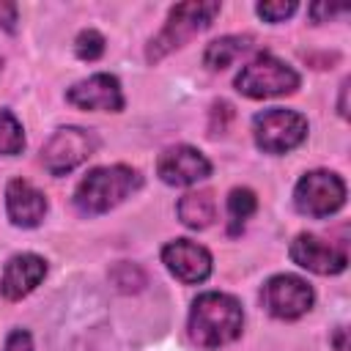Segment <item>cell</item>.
<instances>
[{
  "instance_id": "cell-1",
  "label": "cell",
  "mask_w": 351,
  "mask_h": 351,
  "mask_svg": "<svg viewBox=\"0 0 351 351\" xmlns=\"http://www.w3.org/2000/svg\"><path fill=\"white\" fill-rule=\"evenodd\" d=\"M244 329L241 302L222 291H206L192 302L189 337L203 348H219L233 343Z\"/></svg>"
},
{
  "instance_id": "cell-2",
  "label": "cell",
  "mask_w": 351,
  "mask_h": 351,
  "mask_svg": "<svg viewBox=\"0 0 351 351\" xmlns=\"http://www.w3.org/2000/svg\"><path fill=\"white\" fill-rule=\"evenodd\" d=\"M143 186V176L129 165H104L88 170L74 189V206L85 217L107 214Z\"/></svg>"
},
{
  "instance_id": "cell-3",
  "label": "cell",
  "mask_w": 351,
  "mask_h": 351,
  "mask_svg": "<svg viewBox=\"0 0 351 351\" xmlns=\"http://www.w3.org/2000/svg\"><path fill=\"white\" fill-rule=\"evenodd\" d=\"M219 3L217 0H192V3H178L170 8L162 30L148 41L145 47V60L148 63H159L162 58H167L170 52L181 49L189 38H195L197 33H203L214 16L219 14Z\"/></svg>"
},
{
  "instance_id": "cell-4",
  "label": "cell",
  "mask_w": 351,
  "mask_h": 351,
  "mask_svg": "<svg viewBox=\"0 0 351 351\" xmlns=\"http://www.w3.org/2000/svg\"><path fill=\"white\" fill-rule=\"evenodd\" d=\"M302 77L293 66L274 58L271 52L255 55L239 74H236V90L247 99H269V96H288L299 88Z\"/></svg>"
},
{
  "instance_id": "cell-5",
  "label": "cell",
  "mask_w": 351,
  "mask_h": 351,
  "mask_svg": "<svg viewBox=\"0 0 351 351\" xmlns=\"http://www.w3.org/2000/svg\"><path fill=\"white\" fill-rule=\"evenodd\" d=\"M252 134H255V145L263 154L280 156V154H288L304 143L307 118L296 110L269 107L252 118Z\"/></svg>"
},
{
  "instance_id": "cell-6",
  "label": "cell",
  "mask_w": 351,
  "mask_h": 351,
  "mask_svg": "<svg viewBox=\"0 0 351 351\" xmlns=\"http://www.w3.org/2000/svg\"><path fill=\"white\" fill-rule=\"evenodd\" d=\"M293 206L313 219L332 217L346 206V181L332 170H310L293 186Z\"/></svg>"
},
{
  "instance_id": "cell-7",
  "label": "cell",
  "mask_w": 351,
  "mask_h": 351,
  "mask_svg": "<svg viewBox=\"0 0 351 351\" xmlns=\"http://www.w3.org/2000/svg\"><path fill=\"white\" fill-rule=\"evenodd\" d=\"M99 148V137L82 126H60L41 148V165L49 176H66Z\"/></svg>"
},
{
  "instance_id": "cell-8",
  "label": "cell",
  "mask_w": 351,
  "mask_h": 351,
  "mask_svg": "<svg viewBox=\"0 0 351 351\" xmlns=\"http://www.w3.org/2000/svg\"><path fill=\"white\" fill-rule=\"evenodd\" d=\"M261 302L269 315H274L280 321H296L313 307L315 293H313L310 282L296 274H274L263 282Z\"/></svg>"
},
{
  "instance_id": "cell-9",
  "label": "cell",
  "mask_w": 351,
  "mask_h": 351,
  "mask_svg": "<svg viewBox=\"0 0 351 351\" xmlns=\"http://www.w3.org/2000/svg\"><path fill=\"white\" fill-rule=\"evenodd\" d=\"M66 101L80 110H99V112H121L123 110V90L115 74H90L88 80L74 82L66 90Z\"/></svg>"
},
{
  "instance_id": "cell-10",
  "label": "cell",
  "mask_w": 351,
  "mask_h": 351,
  "mask_svg": "<svg viewBox=\"0 0 351 351\" xmlns=\"http://www.w3.org/2000/svg\"><path fill=\"white\" fill-rule=\"evenodd\" d=\"M156 173L170 186H189L211 176V162L192 145H170L159 154Z\"/></svg>"
},
{
  "instance_id": "cell-11",
  "label": "cell",
  "mask_w": 351,
  "mask_h": 351,
  "mask_svg": "<svg viewBox=\"0 0 351 351\" xmlns=\"http://www.w3.org/2000/svg\"><path fill=\"white\" fill-rule=\"evenodd\" d=\"M288 255L296 266L315 271V274H340L348 263V255L343 247H337V244H332L315 233H299L291 241Z\"/></svg>"
},
{
  "instance_id": "cell-12",
  "label": "cell",
  "mask_w": 351,
  "mask_h": 351,
  "mask_svg": "<svg viewBox=\"0 0 351 351\" xmlns=\"http://www.w3.org/2000/svg\"><path fill=\"white\" fill-rule=\"evenodd\" d=\"M162 263L167 266V271L186 282V285H197L203 280H208L211 274V252L197 244V241H189V239H176V241H167L162 247Z\"/></svg>"
},
{
  "instance_id": "cell-13",
  "label": "cell",
  "mask_w": 351,
  "mask_h": 351,
  "mask_svg": "<svg viewBox=\"0 0 351 351\" xmlns=\"http://www.w3.org/2000/svg\"><path fill=\"white\" fill-rule=\"evenodd\" d=\"M44 277H47V261L36 252H19V255L8 258V263L3 266L0 293L8 302H19L30 291H36Z\"/></svg>"
},
{
  "instance_id": "cell-14",
  "label": "cell",
  "mask_w": 351,
  "mask_h": 351,
  "mask_svg": "<svg viewBox=\"0 0 351 351\" xmlns=\"http://www.w3.org/2000/svg\"><path fill=\"white\" fill-rule=\"evenodd\" d=\"M47 195L25 178H11L5 186V211L16 228H36L47 217Z\"/></svg>"
},
{
  "instance_id": "cell-15",
  "label": "cell",
  "mask_w": 351,
  "mask_h": 351,
  "mask_svg": "<svg viewBox=\"0 0 351 351\" xmlns=\"http://www.w3.org/2000/svg\"><path fill=\"white\" fill-rule=\"evenodd\" d=\"M176 211H178V219L192 230H203L217 219V203H214V195L208 189L186 192L178 200Z\"/></svg>"
},
{
  "instance_id": "cell-16",
  "label": "cell",
  "mask_w": 351,
  "mask_h": 351,
  "mask_svg": "<svg viewBox=\"0 0 351 351\" xmlns=\"http://www.w3.org/2000/svg\"><path fill=\"white\" fill-rule=\"evenodd\" d=\"M252 44H255V38L247 36V33H244V36H222V38H214V41L206 47V52H203V63H206L211 71H222V69H228L239 55L250 52Z\"/></svg>"
},
{
  "instance_id": "cell-17",
  "label": "cell",
  "mask_w": 351,
  "mask_h": 351,
  "mask_svg": "<svg viewBox=\"0 0 351 351\" xmlns=\"http://www.w3.org/2000/svg\"><path fill=\"white\" fill-rule=\"evenodd\" d=\"M255 211H258V197H255L252 189H247V186L230 189V195H228V217H230L228 233H230V236H239L241 228H244V222H247Z\"/></svg>"
},
{
  "instance_id": "cell-18",
  "label": "cell",
  "mask_w": 351,
  "mask_h": 351,
  "mask_svg": "<svg viewBox=\"0 0 351 351\" xmlns=\"http://www.w3.org/2000/svg\"><path fill=\"white\" fill-rule=\"evenodd\" d=\"M25 148L22 123L11 110H0V156H16Z\"/></svg>"
},
{
  "instance_id": "cell-19",
  "label": "cell",
  "mask_w": 351,
  "mask_h": 351,
  "mask_svg": "<svg viewBox=\"0 0 351 351\" xmlns=\"http://www.w3.org/2000/svg\"><path fill=\"white\" fill-rule=\"evenodd\" d=\"M104 49H107V41H104V36L96 27H85L74 38V52H77L80 60H88V63L99 60L104 55Z\"/></svg>"
},
{
  "instance_id": "cell-20",
  "label": "cell",
  "mask_w": 351,
  "mask_h": 351,
  "mask_svg": "<svg viewBox=\"0 0 351 351\" xmlns=\"http://www.w3.org/2000/svg\"><path fill=\"white\" fill-rule=\"evenodd\" d=\"M110 280L121 288V291H140L143 285H145V271L137 266V263H118L112 271H110Z\"/></svg>"
},
{
  "instance_id": "cell-21",
  "label": "cell",
  "mask_w": 351,
  "mask_h": 351,
  "mask_svg": "<svg viewBox=\"0 0 351 351\" xmlns=\"http://www.w3.org/2000/svg\"><path fill=\"white\" fill-rule=\"evenodd\" d=\"M296 8H299V5H296L293 0H266V3H258V5H255L258 16L266 19V22H271V25L288 19L291 14H296Z\"/></svg>"
},
{
  "instance_id": "cell-22",
  "label": "cell",
  "mask_w": 351,
  "mask_h": 351,
  "mask_svg": "<svg viewBox=\"0 0 351 351\" xmlns=\"http://www.w3.org/2000/svg\"><path fill=\"white\" fill-rule=\"evenodd\" d=\"M233 118V107L228 104V101H214V107H211V123H208V134H214V129H217V134H222L225 129H228V121Z\"/></svg>"
},
{
  "instance_id": "cell-23",
  "label": "cell",
  "mask_w": 351,
  "mask_h": 351,
  "mask_svg": "<svg viewBox=\"0 0 351 351\" xmlns=\"http://www.w3.org/2000/svg\"><path fill=\"white\" fill-rule=\"evenodd\" d=\"M3 351H33V337L25 329H11L5 337Z\"/></svg>"
},
{
  "instance_id": "cell-24",
  "label": "cell",
  "mask_w": 351,
  "mask_h": 351,
  "mask_svg": "<svg viewBox=\"0 0 351 351\" xmlns=\"http://www.w3.org/2000/svg\"><path fill=\"white\" fill-rule=\"evenodd\" d=\"M16 22H19L16 5H14V3H8V0H0V30L14 33V30H16Z\"/></svg>"
},
{
  "instance_id": "cell-25",
  "label": "cell",
  "mask_w": 351,
  "mask_h": 351,
  "mask_svg": "<svg viewBox=\"0 0 351 351\" xmlns=\"http://www.w3.org/2000/svg\"><path fill=\"white\" fill-rule=\"evenodd\" d=\"M343 11H346L343 5H326V3H313V5L307 8V14H310L313 22H326V19H332V16L343 14Z\"/></svg>"
},
{
  "instance_id": "cell-26",
  "label": "cell",
  "mask_w": 351,
  "mask_h": 351,
  "mask_svg": "<svg viewBox=\"0 0 351 351\" xmlns=\"http://www.w3.org/2000/svg\"><path fill=\"white\" fill-rule=\"evenodd\" d=\"M332 343H335L337 351H348V343H346V326H337V329H335Z\"/></svg>"
},
{
  "instance_id": "cell-27",
  "label": "cell",
  "mask_w": 351,
  "mask_h": 351,
  "mask_svg": "<svg viewBox=\"0 0 351 351\" xmlns=\"http://www.w3.org/2000/svg\"><path fill=\"white\" fill-rule=\"evenodd\" d=\"M346 93H348V80L340 82V104H337V112L343 118H348V104H346Z\"/></svg>"
},
{
  "instance_id": "cell-28",
  "label": "cell",
  "mask_w": 351,
  "mask_h": 351,
  "mask_svg": "<svg viewBox=\"0 0 351 351\" xmlns=\"http://www.w3.org/2000/svg\"><path fill=\"white\" fill-rule=\"evenodd\" d=\"M0 69H3V60H0Z\"/></svg>"
}]
</instances>
